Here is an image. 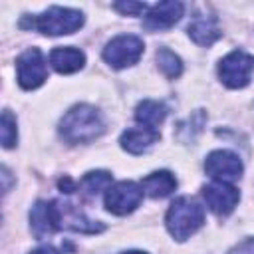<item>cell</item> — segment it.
<instances>
[{"instance_id":"cell-1","label":"cell","mask_w":254,"mask_h":254,"mask_svg":"<svg viewBox=\"0 0 254 254\" xmlns=\"http://www.w3.org/2000/svg\"><path fill=\"white\" fill-rule=\"evenodd\" d=\"M105 129L101 113L87 103L73 105L60 121V135L67 143H89Z\"/></svg>"},{"instance_id":"cell-2","label":"cell","mask_w":254,"mask_h":254,"mask_svg":"<svg viewBox=\"0 0 254 254\" xmlns=\"http://www.w3.org/2000/svg\"><path fill=\"white\" fill-rule=\"evenodd\" d=\"M85 18L79 10L73 8H62V6H52L44 14L38 16H24L20 22V28L28 30H38L46 36H65L73 34L83 26Z\"/></svg>"},{"instance_id":"cell-3","label":"cell","mask_w":254,"mask_h":254,"mask_svg":"<svg viewBox=\"0 0 254 254\" xmlns=\"http://www.w3.org/2000/svg\"><path fill=\"white\" fill-rule=\"evenodd\" d=\"M204 222V210L202 206L189 198V196H179L167 210L165 216V224L167 230L171 232V236L175 240H187L190 238Z\"/></svg>"},{"instance_id":"cell-4","label":"cell","mask_w":254,"mask_h":254,"mask_svg":"<svg viewBox=\"0 0 254 254\" xmlns=\"http://www.w3.org/2000/svg\"><path fill=\"white\" fill-rule=\"evenodd\" d=\"M254 69V58L242 50H234L218 64V77L230 89L246 87Z\"/></svg>"},{"instance_id":"cell-5","label":"cell","mask_w":254,"mask_h":254,"mask_svg":"<svg viewBox=\"0 0 254 254\" xmlns=\"http://www.w3.org/2000/svg\"><path fill=\"white\" fill-rule=\"evenodd\" d=\"M143 40L131 34H123V36H115L113 40L107 42V46L103 48V60L115 67V69H123L129 67L133 64L139 62V58L143 56Z\"/></svg>"},{"instance_id":"cell-6","label":"cell","mask_w":254,"mask_h":254,"mask_svg":"<svg viewBox=\"0 0 254 254\" xmlns=\"http://www.w3.org/2000/svg\"><path fill=\"white\" fill-rule=\"evenodd\" d=\"M143 194L145 192H143L141 185H137L133 181L115 183L105 190V208L117 216L129 214L141 204Z\"/></svg>"},{"instance_id":"cell-7","label":"cell","mask_w":254,"mask_h":254,"mask_svg":"<svg viewBox=\"0 0 254 254\" xmlns=\"http://www.w3.org/2000/svg\"><path fill=\"white\" fill-rule=\"evenodd\" d=\"M16 77L24 89H36L48 79L46 62L38 48H28L24 54H20L16 60Z\"/></svg>"},{"instance_id":"cell-8","label":"cell","mask_w":254,"mask_h":254,"mask_svg":"<svg viewBox=\"0 0 254 254\" xmlns=\"http://www.w3.org/2000/svg\"><path fill=\"white\" fill-rule=\"evenodd\" d=\"M204 171L206 175H210L214 181L218 183H234L242 177V161L238 159L236 153L232 151H226V149H218V151H212L206 161H204Z\"/></svg>"},{"instance_id":"cell-9","label":"cell","mask_w":254,"mask_h":254,"mask_svg":"<svg viewBox=\"0 0 254 254\" xmlns=\"http://www.w3.org/2000/svg\"><path fill=\"white\" fill-rule=\"evenodd\" d=\"M62 228V212L58 202L38 200L30 210V230L38 240H44Z\"/></svg>"},{"instance_id":"cell-10","label":"cell","mask_w":254,"mask_h":254,"mask_svg":"<svg viewBox=\"0 0 254 254\" xmlns=\"http://www.w3.org/2000/svg\"><path fill=\"white\" fill-rule=\"evenodd\" d=\"M202 196L206 200V206L218 214V216H226L234 210V206L240 200V192L236 187H232L230 183H210L202 187Z\"/></svg>"},{"instance_id":"cell-11","label":"cell","mask_w":254,"mask_h":254,"mask_svg":"<svg viewBox=\"0 0 254 254\" xmlns=\"http://www.w3.org/2000/svg\"><path fill=\"white\" fill-rule=\"evenodd\" d=\"M185 6L181 2L175 0H167V2H159L155 6H151L145 14V28L151 32H161V30H169L171 26H175L181 16H183Z\"/></svg>"},{"instance_id":"cell-12","label":"cell","mask_w":254,"mask_h":254,"mask_svg":"<svg viewBox=\"0 0 254 254\" xmlns=\"http://www.w3.org/2000/svg\"><path fill=\"white\" fill-rule=\"evenodd\" d=\"M190 40L198 46H212L218 38H220V28H218V22L214 16H206V14H198L192 18V22L189 24L187 28Z\"/></svg>"},{"instance_id":"cell-13","label":"cell","mask_w":254,"mask_h":254,"mask_svg":"<svg viewBox=\"0 0 254 254\" xmlns=\"http://www.w3.org/2000/svg\"><path fill=\"white\" fill-rule=\"evenodd\" d=\"M157 141H159V131H153V129H147V127H131V129L123 131V135L119 139L121 147L131 155L145 153Z\"/></svg>"},{"instance_id":"cell-14","label":"cell","mask_w":254,"mask_h":254,"mask_svg":"<svg viewBox=\"0 0 254 254\" xmlns=\"http://www.w3.org/2000/svg\"><path fill=\"white\" fill-rule=\"evenodd\" d=\"M50 64L58 73H73L79 71L85 64V54L77 48L65 46V48H56L50 52Z\"/></svg>"},{"instance_id":"cell-15","label":"cell","mask_w":254,"mask_h":254,"mask_svg":"<svg viewBox=\"0 0 254 254\" xmlns=\"http://www.w3.org/2000/svg\"><path fill=\"white\" fill-rule=\"evenodd\" d=\"M141 189L151 198H165L177 189V179L169 171H155L141 181Z\"/></svg>"},{"instance_id":"cell-16","label":"cell","mask_w":254,"mask_h":254,"mask_svg":"<svg viewBox=\"0 0 254 254\" xmlns=\"http://www.w3.org/2000/svg\"><path fill=\"white\" fill-rule=\"evenodd\" d=\"M165 117H167L165 103L155 101V99H143L135 109L137 123L141 127H147V129H153V131H157V127L165 121Z\"/></svg>"},{"instance_id":"cell-17","label":"cell","mask_w":254,"mask_h":254,"mask_svg":"<svg viewBox=\"0 0 254 254\" xmlns=\"http://www.w3.org/2000/svg\"><path fill=\"white\" fill-rule=\"evenodd\" d=\"M60 212H62V226H67V228L77 230V232H91V234L103 230V224L89 220L87 216H83V214H81L75 206H71V204L60 206Z\"/></svg>"},{"instance_id":"cell-18","label":"cell","mask_w":254,"mask_h":254,"mask_svg":"<svg viewBox=\"0 0 254 254\" xmlns=\"http://www.w3.org/2000/svg\"><path fill=\"white\" fill-rule=\"evenodd\" d=\"M157 65H159V69H161L169 79L179 77L181 71H183V62H181V58H179L175 52H171L169 48H161V50L157 52Z\"/></svg>"},{"instance_id":"cell-19","label":"cell","mask_w":254,"mask_h":254,"mask_svg":"<svg viewBox=\"0 0 254 254\" xmlns=\"http://www.w3.org/2000/svg\"><path fill=\"white\" fill-rule=\"evenodd\" d=\"M79 187H81L87 194H97V192L107 190V189L111 187V175H109L107 171H89V173L81 179Z\"/></svg>"},{"instance_id":"cell-20","label":"cell","mask_w":254,"mask_h":254,"mask_svg":"<svg viewBox=\"0 0 254 254\" xmlns=\"http://www.w3.org/2000/svg\"><path fill=\"white\" fill-rule=\"evenodd\" d=\"M0 135H2V145L4 149H12L18 143V129H16V117L4 109L2 119H0Z\"/></svg>"},{"instance_id":"cell-21","label":"cell","mask_w":254,"mask_h":254,"mask_svg":"<svg viewBox=\"0 0 254 254\" xmlns=\"http://www.w3.org/2000/svg\"><path fill=\"white\" fill-rule=\"evenodd\" d=\"M113 8L121 14H125V16H137L145 10H149L147 4H141V2H115Z\"/></svg>"},{"instance_id":"cell-22","label":"cell","mask_w":254,"mask_h":254,"mask_svg":"<svg viewBox=\"0 0 254 254\" xmlns=\"http://www.w3.org/2000/svg\"><path fill=\"white\" fill-rule=\"evenodd\" d=\"M230 254H254V238H252V240L242 242V244H240V246H236Z\"/></svg>"},{"instance_id":"cell-23","label":"cell","mask_w":254,"mask_h":254,"mask_svg":"<svg viewBox=\"0 0 254 254\" xmlns=\"http://www.w3.org/2000/svg\"><path fill=\"white\" fill-rule=\"evenodd\" d=\"M30 254H60L54 246H40V248H36V250H32Z\"/></svg>"},{"instance_id":"cell-24","label":"cell","mask_w":254,"mask_h":254,"mask_svg":"<svg viewBox=\"0 0 254 254\" xmlns=\"http://www.w3.org/2000/svg\"><path fill=\"white\" fill-rule=\"evenodd\" d=\"M123 254H147V252H141V250H129V252H123Z\"/></svg>"}]
</instances>
